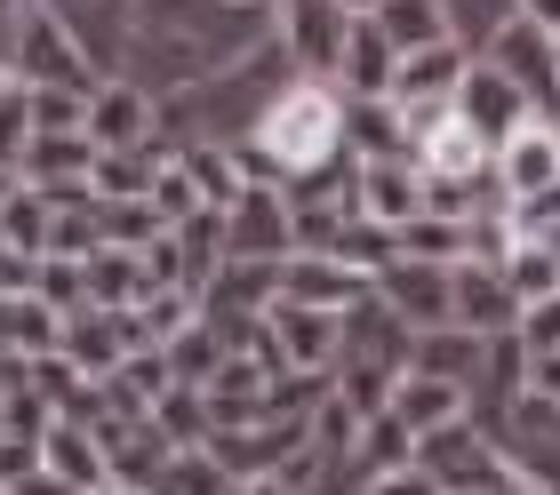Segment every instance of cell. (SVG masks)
Returning <instances> with one entry per match:
<instances>
[{"label": "cell", "mask_w": 560, "mask_h": 495, "mask_svg": "<svg viewBox=\"0 0 560 495\" xmlns=\"http://www.w3.org/2000/svg\"><path fill=\"white\" fill-rule=\"evenodd\" d=\"M537 232H545V248L560 256V208H552V216H537Z\"/></svg>", "instance_id": "obj_21"}, {"label": "cell", "mask_w": 560, "mask_h": 495, "mask_svg": "<svg viewBox=\"0 0 560 495\" xmlns=\"http://www.w3.org/2000/svg\"><path fill=\"white\" fill-rule=\"evenodd\" d=\"M265 40L272 9H248V0H137L129 40H120V81H137L144 96H185L248 64Z\"/></svg>", "instance_id": "obj_1"}, {"label": "cell", "mask_w": 560, "mask_h": 495, "mask_svg": "<svg viewBox=\"0 0 560 495\" xmlns=\"http://www.w3.org/2000/svg\"><path fill=\"white\" fill-rule=\"evenodd\" d=\"M81 168H96L89 137H33L24 161H16V176H33V185H48V192H65V176H81Z\"/></svg>", "instance_id": "obj_18"}, {"label": "cell", "mask_w": 560, "mask_h": 495, "mask_svg": "<svg viewBox=\"0 0 560 495\" xmlns=\"http://www.w3.org/2000/svg\"><path fill=\"white\" fill-rule=\"evenodd\" d=\"M489 161H497V152L480 144L465 120H441V128H432V137L417 144L424 185H480V176H489Z\"/></svg>", "instance_id": "obj_14"}, {"label": "cell", "mask_w": 560, "mask_h": 495, "mask_svg": "<svg viewBox=\"0 0 560 495\" xmlns=\"http://www.w3.org/2000/svg\"><path fill=\"white\" fill-rule=\"evenodd\" d=\"M497 192L521 208V216H545L560 200V120H528L521 137L497 144Z\"/></svg>", "instance_id": "obj_6"}, {"label": "cell", "mask_w": 560, "mask_h": 495, "mask_svg": "<svg viewBox=\"0 0 560 495\" xmlns=\"http://www.w3.org/2000/svg\"><path fill=\"white\" fill-rule=\"evenodd\" d=\"M16 200V168H0V208H9Z\"/></svg>", "instance_id": "obj_22"}, {"label": "cell", "mask_w": 560, "mask_h": 495, "mask_svg": "<svg viewBox=\"0 0 560 495\" xmlns=\"http://www.w3.org/2000/svg\"><path fill=\"white\" fill-rule=\"evenodd\" d=\"M400 81V48L385 40V24L369 9H352V33H345V64H337V89L345 96H393Z\"/></svg>", "instance_id": "obj_12"}, {"label": "cell", "mask_w": 560, "mask_h": 495, "mask_svg": "<svg viewBox=\"0 0 560 495\" xmlns=\"http://www.w3.org/2000/svg\"><path fill=\"white\" fill-rule=\"evenodd\" d=\"M248 9H280V0H248Z\"/></svg>", "instance_id": "obj_23"}, {"label": "cell", "mask_w": 560, "mask_h": 495, "mask_svg": "<svg viewBox=\"0 0 560 495\" xmlns=\"http://www.w3.org/2000/svg\"><path fill=\"white\" fill-rule=\"evenodd\" d=\"M465 400H472V392H456V384H432V376H400V384H393V415H400L409 432H448Z\"/></svg>", "instance_id": "obj_17"}, {"label": "cell", "mask_w": 560, "mask_h": 495, "mask_svg": "<svg viewBox=\"0 0 560 495\" xmlns=\"http://www.w3.org/2000/svg\"><path fill=\"white\" fill-rule=\"evenodd\" d=\"M248 185H296V176H313L328 161H345V89L337 81H289L280 104L257 120V137L233 144Z\"/></svg>", "instance_id": "obj_2"}, {"label": "cell", "mask_w": 560, "mask_h": 495, "mask_svg": "<svg viewBox=\"0 0 560 495\" xmlns=\"http://www.w3.org/2000/svg\"><path fill=\"white\" fill-rule=\"evenodd\" d=\"M89 144L96 152H144V144H161V96H144L137 81H96L89 96Z\"/></svg>", "instance_id": "obj_10"}, {"label": "cell", "mask_w": 560, "mask_h": 495, "mask_svg": "<svg viewBox=\"0 0 560 495\" xmlns=\"http://www.w3.org/2000/svg\"><path fill=\"white\" fill-rule=\"evenodd\" d=\"M40 9L57 16L65 33L81 40V57L113 81V72H120V40H129V9H137V0H40Z\"/></svg>", "instance_id": "obj_11"}, {"label": "cell", "mask_w": 560, "mask_h": 495, "mask_svg": "<svg viewBox=\"0 0 560 495\" xmlns=\"http://www.w3.org/2000/svg\"><path fill=\"white\" fill-rule=\"evenodd\" d=\"M345 33H352V0H280L272 9V40L289 48V64L304 81H337Z\"/></svg>", "instance_id": "obj_5"}, {"label": "cell", "mask_w": 560, "mask_h": 495, "mask_svg": "<svg viewBox=\"0 0 560 495\" xmlns=\"http://www.w3.org/2000/svg\"><path fill=\"white\" fill-rule=\"evenodd\" d=\"M489 64H497L528 104H537L545 120H560V40H552V33H537L528 16H521V24H504L497 48H489Z\"/></svg>", "instance_id": "obj_8"}, {"label": "cell", "mask_w": 560, "mask_h": 495, "mask_svg": "<svg viewBox=\"0 0 560 495\" xmlns=\"http://www.w3.org/2000/svg\"><path fill=\"white\" fill-rule=\"evenodd\" d=\"M521 16L537 24V33H552V40H560V0H521Z\"/></svg>", "instance_id": "obj_20"}, {"label": "cell", "mask_w": 560, "mask_h": 495, "mask_svg": "<svg viewBox=\"0 0 560 495\" xmlns=\"http://www.w3.org/2000/svg\"><path fill=\"white\" fill-rule=\"evenodd\" d=\"M521 335L537 344V360H552V352H560V296H545L537 311H528V320H521Z\"/></svg>", "instance_id": "obj_19"}, {"label": "cell", "mask_w": 560, "mask_h": 495, "mask_svg": "<svg viewBox=\"0 0 560 495\" xmlns=\"http://www.w3.org/2000/svg\"><path fill=\"white\" fill-rule=\"evenodd\" d=\"M0 72H9L16 89H72V96H89L96 81H105V72L81 57V40H72L65 24L40 9V0H16V9H9V33H0Z\"/></svg>", "instance_id": "obj_3"}, {"label": "cell", "mask_w": 560, "mask_h": 495, "mask_svg": "<svg viewBox=\"0 0 560 495\" xmlns=\"http://www.w3.org/2000/svg\"><path fill=\"white\" fill-rule=\"evenodd\" d=\"M441 16H448V40L465 57H489L504 24H521V0H441Z\"/></svg>", "instance_id": "obj_16"}, {"label": "cell", "mask_w": 560, "mask_h": 495, "mask_svg": "<svg viewBox=\"0 0 560 495\" xmlns=\"http://www.w3.org/2000/svg\"><path fill=\"white\" fill-rule=\"evenodd\" d=\"M448 280H456V328L497 335V328H521V320H528L521 296L504 288V272H497V264H456Z\"/></svg>", "instance_id": "obj_13"}, {"label": "cell", "mask_w": 560, "mask_h": 495, "mask_svg": "<svg viewBox=\"0 0 560 495\" xmlns=\"http://www.w3.org/2000/svg\"><path fill=\"white\" fill-rule=\"evenodd\" d=\"M456 120H465L472 137L497 152L504 137H521V128H528V120H545V113H537V104H528V96H521L513 81H504V72H497L489 57H472L465 89H456Z\"/></svg>", "instance_id": "obj_9"}, {"label": "cell", "mask_w": 560, "mask_h": 495, "mask_svg": "<svg viewBox=\"0 0 560 495\" xmlns=\"http://www.w3.org/2000/svg\"><path fill=\"white\" fill-rule=\"evenodd\" d=\"M352 9H376V0H352Z\"/></svg>", "instance_id": "obj_24"}, {"label": "cell", "mask_w": 560, "mask_h": 495, "mask_svg": "<svg viewBox=\"0 0 560 495\" xmlns=\"http://www.w3.org/2000/svg\"><path fill=\"white\" fill-rule=\"evenodd\" d=\"M289 248H296V208L272 185H248L224 208V256L233 264H289Z\"/></svg>", "instance_id": "obj_7"}, {"label": "cell", "mask_w": 560, "mask_h": 495, "mask_svg": "<svg viewBox=\"0 0 560 495\" xmlns=\"http://www.w3.org/2000/svg\"><path fill=\"white\" fill-rule=\"evenodd\" d=\"M497 463L528 495H560V400H513V424H497Z\"/></svg>", "instance_id": "obj_4"}, {"label": "cell", "mask_w": 560, "mask_h": 495, "mask_svg": "<svg viewBox=\"0 0 560 495\" xmlns=\"http://www.w3.org/2000/svg\"><path fill=\"white\" fill-rule=\"evenodd\" d=\"M369 16L385 24V40L400 48V64L424 57V48H448V16H441V0H376Z\"/></svg>", "instance_id": "obj_15"}]
</instances>
